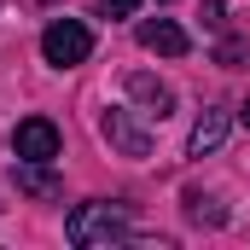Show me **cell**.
Masks as SVG:
<instances>
[{
  "label": "cell",
  "mask_w": 250,
  "mask_h": 250,
  "mask_svg": "<svg viewBox=\"0 0 250 250\" xmlns=\"http://www.w3.org/2000/svg\"><path fill=\"white\" fill-rule=\"evenodd\" d=\"M64 233H70V245H76V250L123 245V239H134V215H128V204H105V198H93V204H76V209H70Z\"/></svg>",
  "instance_id": "cell-1"
},
{
  "label": "cell",
  "mask_w": 250,
  "mask_h": 250,
  "mask_svg": "<svg viewBox=\"0 0 250 250\" xmlns=\"http://www.w3.org/2000/svg\"><path fill=\"white\" fill-rule=\"evenodd\" d=\"M87 53H93V29L82 18H53L41 29V59L53 70H76V64H87Z\"/></svg>",
  "instance_id": "cell-2"
},
{
  "label": "cell",
  "mask_w": 250,
  "mask_h": 250,
  "mask_svg": "<svg viewBox=\"0 0 250 250\" xmlns=\"http://www.w3.org/2000/svg\"><path fill=\"white\" fill-rule=\"evenodd\" d=\"M12 151H18L23 163H53V157L64 151L59 123H47V117H23V123L12 128Z\"/></svg>",
  "instance_id": "cell-3"
},
{
  "label": "cell",
  "mask_w": 250,
  "mask_h": 250,
  "mask_svg": "<svg viewBox=\"0 0 250 250\" xmlns=\"http://www.w3.org/2000/svg\"><path fill=\"white\" fill-rule=\"evenodd\" d=\"M99 128H105V140H111L123 157H151V134L134 123L128 111H105V123H99Z\"/></svg>",
  "instance_id": "cell-4"
},
{
  "label": "cell",
  "mask_w": 250,
  "mask_h": 250,
  "mask_svg": "<svg viewBox=\"0 0 250 250\" xmlns=\"http://www.w3.org/2000/svg\"><path fill=\"white\" fill-rule=\"evenodd\" d=\"M128 93L140 99V117H157V123H163V117L175 111V87H169V82H157V76H146V70H134V76H128Z\"/></svg>",
  "instance_id": "cell-5"
},
{
  "label": "cell",
  "mask_w": 250,
  "mask_h": 250,
  "mask_svg": "<svg viewBox=\"0 0 250 250\" xmlns=\"http://www.w3.org/2000/svg\"><path fill=\"white\" fill-rule=\"evenodd\" d=\"M140 47H146V53H163V59H181L192 41H187V29H181L175 18H146V23H140Z\"/></svg>",
  "instance_id": "cell-6"
},
{
  "label": "cell",
  "mask_w": 250,
  "mask_h": 250,
  "mask_svg": "<svg viewBox=\"0 0 250 250\" xmlns=\"http://www.w3.org/2000/svg\"><path fill=\"white\" fill-rule=\"evenodd\" d=\"M221 140H227V111H198V123H192V134H187V157L221 151Z\"/></svg>",
  "instance_id": "cell-7"
},
{
  "label": "cell",
  "mask_w": 250,
  "mask_h": 250,
  "mask_svg": "<svg viewBox=\"0 0 250 250\" xmlns=\"http://www.w3.org/2000/svg\"><path fill=\"white\" fill-rule=\"evenodd\" d=\"M18 192H29V198H59L64 181L53 175V163H23V157H18Z\"/></svg>",
  "instance_id": "cell-8"
},
{
  "label": "cell",
  "mask_w": 250,
  "mask_h": 250,
  "mask_svg": "<svg viewBox=\"0 0 250 250\" xmlns=\"http://www.w3.org/2000/svg\"><path fill=\"white\" fill-rule=\"evenodd\" d=\"M187 215L198 221V227H221L227 215H221V204L215 198H204V192H187Z\"/></svg>",
  "instance_id": "cell-9"
},
{
  "label": "cell",
  "mask_w": 250,
  "mask_h": 250,
  "mask_svg": "<svg viewBox=\"0 0 250 250\" xmlns=\"http://www.w3.org/2000/svg\"><path fill=\"white\" fill-rule=\"evenodd\" d=\"M93 12H99V18H134L140 0H93Z\"/></svg>",
  "instance_id": "cell-10"
},
{
  "label": "cell",
  "mask_w": 250,
  "mask_h": 250,
  "mask_svg": "<svg viewBox=\"0 0 250 250\" xmlns=\"http://www.w3.org/2000/svg\"><path fill=\"white\" fill-rule=\"evenodd\" d=\"M215 59H221V64H239V59H245V41H221Z\"/></svg>",
  "instance_id": "cell-11"
},
{
  "label": "cell",
  "mask_w": 250,
  "mask_h": 250,
  "mask_svg": "<svg viewBox=\"0 0 250 250\" xmlns=\"http://www.w3.org/2000/svg\"><path fill=\"white\" fill-rule=\"evenodd\" d=\"M204 23H227V0H204Z\"/></svg>",
  "instance_id": "cell-12"
},
{
  "label": "cell",
  "mask_w": 250,
  "mask_h": 250,
  "mask_svg": "<svg viewBox=\"0 0 250 250\" xmlns=\"http://www.w3.org/2000/svg\"><path fill=\"white\" fill-rule=\"evenodd\" d=\"M239 117H245V128H250V99H245V111H239Z\"/></svg>",
  "instance_id": "cell-13"
},
{
  "label": "cell",
  "mask_w": 250,
  "mask_h": 250,
  "mask_svg": "<svg viewBox=\"0 0 250 250\" xmlns=\"http://www.w3.org/2000/svg\"><path fill=\"white\" fill-rule=\"evenodd\" d=\"M47 6H53V0H47Z\"/></svg>",
  "instance_id": "cell-14"
}]
</instances>
